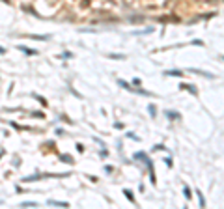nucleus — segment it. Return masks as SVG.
<instances>
[{"mask_svg": "<svg viewBox=\"0 0 224 209\" xmlns=\"http://www.w3.org/2000/svg\"><path fill=\"white\" fill-rule=\"evenodd\" d=\"M49 204H50V206H60V207H69V206H67V204H65V202H58V200H49Z\"/></svg>", "mask_w": 224, "mask_h": 209, "instance_id": "f257e3e1", "label": "nucleus"}, {"mask_svg": "<svg viewBox=\"0 0 224 209\" xmlns=\"http://www.w3.org/2000/svg\"><path fill=\"white\" fill-rule=\"evenodd\" d=\"M19 49L22 50V52H26V54H30V56H34V54H37L36 50H32V49H26V47H22V45H19Z\"/></svg>", "mask_w": 224, "mask_h": 209, "instance_id": "f03ea898", "label": "nucleus"}, {"mask_svg": "<svg viewBox=\"0 0 224 209\" xmlns=\"http://www.w3.org/2000/svg\"><path fill=\"white\" fill-rule=\"evenodd\" d=\"M166 116L170 118V120H178L179 114H178V112H170V110H166Z\"/></svg>", "mask_w": 224, "mask_h": 209, "instance_id": "7ed1b4c3", "label": "nucleus"}, {"mask_svg": "<svg viewBox=\"0 0 224 209\" xmlns=\"http://www.w3.org/2000/svg\"><path fill=\"white\" fill-rule=\"evenodd\" d=\"M166 75H172V77H179V75H183L181 71H178V69H172V71H166Z\"/></svg>", "mask_w": 224, "mask_h": 209, "instance_id": "20e7f679", "label": "nucleus"}, {"mask_svg": "<svg viewBox=\"0 0 224 209\" xmlns=\"http://www.w3.org/2000/svg\"><path fill=\"white\" fill-rule=\"evenodd\" d=\"M198 202H200V207H206V200H204L202 192H198Z\"/></svg>", "mask_w": 224, "mask_h": 209, "instance_id": "39448f33", "label": "nucleus"}, {"mask_svg": "<svg viewBox=\"0 0 224 209\" xmlns=\"http://www.w3.org/2000/svg\"><path fill=\"white\" fill-rule=\"evenodd\" d=\"M30 39H49V35H28Z\"/></svg>", "mask_w": 224, "mask_h": 209, "instance_id": "423d86ee", "label": "nucleus"}, {"mask_svg": "<svg viewBox=\"0 0 224 209\" xmlns=\"http://www.w3.org/2000/svg\"><path fill=\"white\" fill-rule=\"evenodd\" d=\"M183 194H185V196H187V198H191V196H192V192H191V189H189V187H185V189H183Z\"/></svg>", "mask_w": 224, "mask_h": 209, "instance_id": "0eeeda50", "label": "nucleus"}, {"mask_svg": "<svg viewBox=\"0 0 224 209\" xmlns=\"http://www.w3.org/2000/svg\"><path fill=\"white\" fill-rule=\"evenodd\" d=\"M110 58H114V60H123V54H110Z\"/></svg>", "mask_w": 224, "mask_h": 209, "instance_id": "6e6552de", "label": "nucleus"}, {"mask_svg": "<svg viewBox=\"0 0 224 209\" xmlns=\"http://www.w3.org/2000/svg\"><path fill=\"white\" fill-rule=\"evenodd\" d=\"M62 161H67V163H73V159H71V157H65V155H62Z\"/></svg>", "mask_w": 224, "mask_h": 209, "instance_id": "1a4fd4ad", "label": "nucleus"}, {"mask_svg": "<svg viewBox=\"0 0 224 209\" xmlns=\"http://www.w3.org/2000/svg\"><path fill=\"white\" fill-rule=\"evenodd\" d=\"M125 196H127V198L133 202V194H131V191H125Z\"/></svg>", "mask_w": 224, "mask_h": 209, "instance_id": "9d476101", "label": "nucleus"}, {"mask_svg": "<svg viewBox=\"0 0 224 209\" xmlns=\"http://www.w3.org/2000/svg\"><path fill=\"white\" fill-rule=\"evenodd\" d=\"M149 114H151V116H155V106H153V105L149 106Z\"/></svg>", "mask_w": 224, "mask_h": 209, "instance_id": "9b49d317", "label": "nucleus"}, {"mask_svg": "<svg viewBox=\"0 0 224 209\" xmlns=\"http://www.w3.org/2000/svg\"><path fill=\"white\" fill-rule=\"evenodd\" d=\"M22 206H25V207H32V206H36V204H32V202H25Z\"/></svg>", "mask_w": 224, "mask_h": 209, "instance_id": "f8f14e48", "label": "nucleus"}, {"mask_svg": "<svg viewBox=\"0 0 224 209\" xmlns=\"http://www.w3.org/2000/svg\"><path fill=\"white\" fill-rule=\"evenodd\" d=\"M0 54H4V49H0Z\"/></svg>", "mask_w": 224, "mask_h": 209, "instance_id": "ddd939ff", "label": "nucleus"}]
</instances>
